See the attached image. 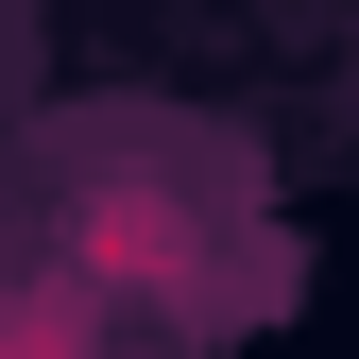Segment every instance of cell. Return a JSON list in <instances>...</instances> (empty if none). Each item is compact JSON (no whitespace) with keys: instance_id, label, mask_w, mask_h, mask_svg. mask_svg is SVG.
Masks as SVG:
<instances>
[{"instance_id":"1","label":"cell","mask_w":359,"mask_h":359,"mask_svg":"<svg viewBox=\"0 0 359 359\" xmlns=\"http://www.w3.org/2000/svg\"><path fill=\"white\" fill-rule=\"evenodd\" d=\"M69 291H137L154 325H222L257 291L240 171L205 137H86L69 154Z\"/></svg>"}]
</instances>
